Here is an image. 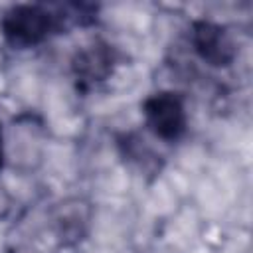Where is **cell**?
Here are the masks:
<instances>
[{
    "label": "cell",
    "instance_id": "1",
    "mask_svg": "<svg viewBox=\"0 0 253 253\" xmlns=\"http://www.w3.org/2000/svg\"><path fill=\"white\" fill-rule=\"evenodd\" d=\"M93 12L87 4H16L2 14L0 34L12 49H30L65 34L73 24H89Z\"/></svg>",
    "mask_w": 253,
    "mask_h": 253
},
{
    "label": "cell",
    "instance_id": "2",
    "mask_svg": "<svg viewBox=\"0 0 253 253\" xmlns=\"http://www.w3.org/2000/svg\"><path fill=\"white\" fill-rule=\"evenodd\" d=\"M146 128L164 142H178L188 130V113L184 97L176 91H156L142 101Z\"/></svg>",
    "mask_w": 253,
    "mask_h": 253
},
{
    "label": "cell",
    "instance_id": "3",
    "mask_svg": "<svg viewBox=\"0 0 253 253\" xmlns=\"http://www.w3.org/2000/svg\"><path fill=\"white\" fill-rule=\"evenodd\" d=\"M190 43L194 53L211 67H229L237 55V47L229 32L221 24L210 20H198L192 24Z\"/></svg>",
    "mask_w": 253,
    "mask_h": 253
},
{
    "label": "cell",
    "instance_id": "4",
    "mask_svg": "<svg viewBox=\"0 0 253 253\" xmlns=\"http://www.w3.org/2000/svg\"><path fill=\"white\" fill-rule=\"evenodd\" d=\"M115 51L107 43H93L75 53L71 59V69L81 85H93L105 81L113 73Z\"/></svg>",
    "mask_w": 253,
    "mask_h": 253
},
{
    "label": "cell",
    "instance_id": "5",
    "mask_svg": "<svg viewBox=\"0 0 253 253\" xmlns=\"http://www.w3.org/2000/svg\"><path fill=\"white\" fill-rule=\"evenodd\" d=\"M2 162H4V146H2V128H0V170H2Z\"/></svg>",
    "mask_w": 253,
    "mask_h": 253
}]
</instances>
